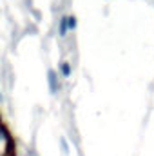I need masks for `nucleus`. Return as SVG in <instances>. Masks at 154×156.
Returning <instances> with one entry per match:
<instances>
[{
    "label": "nucleus",
    "instance_id": "nucleus-1",
    "mask_svg": "<svg viewBox=\"0 0 154 156\" xmlns=\"http://www.w3.org/2000/svg\"><path fill=\"white\" fill-rule=\"evenodd\" d=\"M9 153V134L0 123V156H7Z\"/></svg>",
    "mask_w": 154,
    "mask_h": 156
}]
</instances>
